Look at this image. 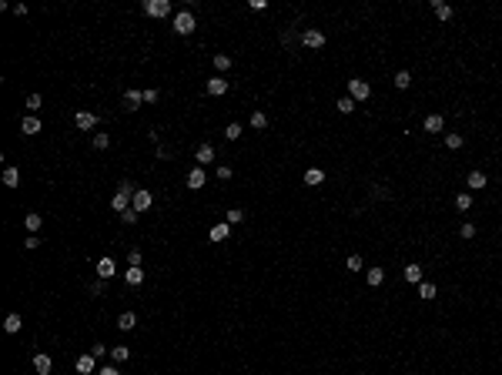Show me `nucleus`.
Returning a JSON list of instances; mask_svg holds the SVG:
<instances>
[{
	"instance_id": "nucleus-1",
	"label": "nucleus",
	"mask_w": 502,
	"mask_h": 375,
	"mask_svg": "<svg viewBox=\"0 0 502 375\" xmlns=\"http://www.w3.org/2000/svg\"><path fill=\"white\" fill-rule=\"evenodd\" d=\"M171 27H174V34H181V37H187V34H194L198 20H194V14H191V10H181V14H174V20H171Z\"/></svg>"
},
{
	"instance_id": "nucleus-2",
	"label": "nucleus",
	"mask_w": 502,
	"mask_h": 375,
	"mask_svg": "<svg viewBox=\"0 0 502 375\" xmlns=\"http://www.w3.org/2000/svg\"><path fill=\"white\" fill-rule=\"evenodd\" d=\"M144 14L148 17H171V0H144Z\"/></svg>"
},
{
	"instance_id": "nucleus-3",
	"label": "nucleus",
	"mask_w": 502,
	"mask_h": 375,
	"mask_svg": "<svg viewBox=\"0 0 502 375\" xmlns=\"http://www.w3.org/2000/svg\"><path fill=\"white\" fill-rule=\"evenodd\" d=\"M369 94H372L369 80H362V77H352V80H348V97H355V101H369Z\"/></svg>"
},
{
	"instance_id": "nucleus-4",
	"label": "nucleus",
	"mask_w": 502,
	"mask_h": 375,
	"mask_svg": "<svg viewBox=\"0 0 502 375\" xmlns=\"http://www.w3.org/2000/svg\"><path fill=\"white\" fill-rule=\"evenodd\" d=\"M151 205H154V194H151V191H144V188H137V191H134V198H131V208L141 214V211H148Z\"/></svg>"
},
{
	"instance_id": "nucleus-5",
	"label": "nucleus",
	"mask_w": 502,
	"mask_h": 375,
	"mask_svg": "<svg viewBox=\"0 0 502 375\" xmlns=\"http://www.w3.org/2000/svg\"><path fill=\"white\" fill-rule=\"evenodd\" d=\"M301 44H305L308 51H321V47H325V34L312 27V30H305V34H301Z\"/></svg>"
},
{
	"instance_id": "nucleus-6",
	"label": "nucleus",
	"mask_w": 502,
	"mask_h": 375,
	"mask_svg": "<svg viewBox=\"0 0 502 375\" xmlns=\"http://www.w3.org/2000/svg\"><path fill=\"white\" fill-rule=\"evenodd\" d=\"M74 124L80 128V131H91V128H97V114H94V111H77L74 114Z\"/></svg>"
},
{
	"instance_id": "nucleus-7",
	"label": "nucleus",
	"mask_w": 502,
	"mask_h": 375,
	"mask_svg": "<svg viewBox=\"0 0 502 375\" xmlns=\"http://www.w3.org/2000/svg\"><path fill=\"white\" fill-rule=\"evenodd\" d=\"M131 198H134V191H117V194L111 198V208L117 211V214H124V211H131V208H128Z\"/></svg>"
},
{
	"instance_id": "nucleus-8",
	"label": "nucleus",
	"mask_w": 502,
	"mask_h": 375,
	"mask_svg": "<svg viewBox=\"0 0 502 375\" xmlns=\"http://www.w3.org/2000/svg\"><path fill=\"white\" fill-rule=\"evenodd\" d=\"M228 87H231V84H228L224 77H211V80H208V94H211V97H221V94H228Z\"/></svg>"
},
{
	"instance_id": "nucleus-9",
	"label": "nucleus",
	"mask_w": 502,
	"mask_h": 375,
	"mask_svg": "<svg viewBox=\"0 0 502 375\" xmlns=\"http://www.w3.org/2000/svg\"><path fill=\"white\" fill-rule=\"evenodd\" d=\"M141 104H144V91H134V87H131V91L124 94V107H128V111H137Z\"/></svg>"
},
{
	"instance_id": "nucleus-10",
	"label": "nucleus",
	"mask_w": 502,
	"mask_h": 375,
	"mask_svg": "<svg viewBox=\"0 0 502 375\" xmlns=\"http://www.w3.org/2000/svg\"><path fill=\"white\" fill-rule=\"evenodd\" d=\"M205 185H208L205 168H194L191 174H187V188H191V191H198V188H205Z\"/></svg>"
},
{
	"instance_id": "nucleus-11",
	"label": "nucleus",
	"mask_w": 502,
	"mask_h": 375,
	"mask_svg": "<svg viewBox=\"0 0 502 375\" xmlns=\"http://www.w3.org/2000/svg\"><path fill=\"white\" fill-rule=\"evenodd\" d=\"M114 271H117L114 258H101V262H97V278H101V281H107V278L114 275Z\"/></svg>"
},
{
	"instance_id": "nucleus-12",
	"label": "nucleus",
	"mask_w": 502,
	"mask_h": 375,
	"mask_svg": "<svg viewBox=\"0 0 502 375\" xmlns=\"http://www.w3.org/2000/svg\"><path fill=\"white\" fill-rule=\"evenodd\" d=\"M422 128H425L428 134H439L442 128H446V121H442V114H428L425 121H422Z\"/></svg>"
},
{
	"instance_id": "nucleus-13",
	"label": "nucleus",
	"mask_w": 502,
	"mask_h": 375,
	"mask_svg": "<svg viewBox=\"0 0 502 375\" xmlns=\"http://www.w3.org/2000/svg\"><path fill=\"white\" fill-rule=\"evenodd\" d=\"M51 369H54V362H51V355H34V372L37 375H51Z\"/></svg>"
},
{
	"instance_id": "nucleus-14",
	"label": "nucleus",
	"mask_w": 502,
	"mask_h": 375,
	"mask_svg": "<svg viewBox=\"0 0 502 375\" xmlns=\"http://www.w3.org/2000/svg\"><path fill=\"white\" fill-rule=\"evenodd\" d=\"M305 185H308V188L325 185V171H321V168H308V171H305Z\"/></svg>"
},
{
	"instance_id": "nucleus-15",
	"label": "nucleus",
	"mask_w": 502,
	"mask_h": 375,
	"mask_svg": "<svg viewBox=\"0 0 502 375\" xmlns=\"http://www.w3.org/2000/svg\"><path fill=\"white\" fill-rule=\"evenodd\" d=\"M20 325H24V321H20V315H17V312H10V315L3 319V332H7V335H17Z\"/></svg>"
},
{
	"instance_id": "nucleus-16",
	"label": "nucleus",
	"mask_w": 502,
	"mask_h": 375,
	"mask_svg": "<svg viewBox=\"0 0 502 375\" xmlns=\"http://www.w3.org/2000/svg\"><path fill=\"white\" fill-rule=\"evenodd\" d=\"M194 161H198V164H208V161H214V148H211V144H198V151H194Z\"/></svg>"
},
{
	"instance_id": "nucleus-17",
	"label": "nucleus",
	"mask_w": 502,
	"mask_h": 375,
	"mask_svg": "<svg viewBox=\"0 0 502 375\" xmlns=\"http://www.w3.org/2000/svg\"><path fill=\"white\" fill-rule=\"evenodd\" d=\"M20 131H24V134H37V131H40V117H34V114H27V117L20 121Z\"/></svg>"
},
{
	"instance_id": "nucleus-18",
	"label": "nucleus",
	"mask_w": 502,
	"mask_h": 375,
	"mask_svg": "<svg viewBox=\"0 0 502 375\" xmlns=\"http://www.w3.org/2000/svg\"><path fill=\"white\" fill-rule=\"evenodd\" d=\"M405 281H412V285H422V265H405Z\"/></svg>"
},
{
	"instance_id": "nucleus-19",
	"label": "nucleus",
	"mask_w": 502,
	"mask_h": 375,
	"mask_svg": "<svg viewBox=\"0 0 502 375\" xmlns=\"http://www.w3.org/2000/svg\"><path fill=\"white\" fill-rule=\"evenodd\" d=\"M94 362H97V358H94L91 352H87V355H80V358H77V372H80V375H91L94 372Z\"/></svg>"
},
{
	"instance_id": "nucleus-20",
	"label": "nucleus",
	"mask_w": 502,
	"mask_h": 375,
	"mask_svg": "<svg viewBox=\"0 0 502 375\" xmlns=\"http://www.w3.org/2000/svg\"><path fill=\"white\" fill-rule=\"evenodd\" d=\"M134 325H137V315H134V312H124V315L117 319V328H121V332H131Z\"/></svg>"
},
{
	"instance_id": "nucleus-21",
	"label": "nucleus",
	"mask_w": 502,
	"mask_h": 375,
	"mask_svg": "<svg viewBox=\"0 0 502 375\" xmlns=\"http://www.w3.org/2000/svg\"><path fill=\"white\" fill-rule=\"evenodd\" d=\"M432 7H435V17L439 20H452V7L442 3V0H432Z\"/></svg>"
},
{
	"instance_id": "nucleus-22",
	"label": "nucleus",
	"mask_w": 502,
	"mask_h": 375,
	"mask_svg": "<svg viewBox=\"0 0 502 375\" xmlns=\"http://www.w3.org/2000/svg\"><path fill=\"white\" fill-rule=\"evenodd\" d=\"M465 185H469V188H476V191H479V188H485V174H482V171H469V178H465Z\"/></svg>"
},
{
	"instance_id": "nucleus-23",
	"label": "nucleus",
	"mask_w": 502,
	"mask_h": 375,
	"mask_svg": "<svg viewBox=\"0 0 502 375\" xmlns=\"http://www.w3.org/2000/svg\"><path fill=\"white\" fill-rule=\"evenodd\" d=\"M24 225H27V231H30V235H34V231H40V225H44V218H40L37 211H30V214L24 218Z\"/></svg>"
},
{
	"instance_id": "nucleus-24",
	"label": "nucleus",
	"mask_w": 502,
	"mask_h": 375,
	"mask_svg": "<svg viewBox=\"0 0 502 375\" xmlns=\"http://www.w3.org/2000/svg\"><path fill=\"white\" fill-rule=\"evenodd\" d=\"M3 185H7V188H17L20 185V171L17 168H3Z\"/></svg>"
},
{
	"instance_id": "nucleus-25",
	"label": "nucleus",
	"mask_w": 502,
	"mask_h": 375,
	"mask_svg": "<svg viewBox=\"0 0 502 375\" xmlns=\"http://www.w3.org/2000/svg\"><path fill=\"white\" fill-rule=\"evenodd\" d=\"M355 107H358V101H355V97H348V94H345V97H338V111H342V114H352Z\"/></svg>"
},
{
	"instance_id": "nucleus-26",
	"label": "nucleus",
	"mask_w": 502,
	"mask_h": 375,
	"mask_svg": "<svg viewBox=\"0 0 502 375\" xmlns=\"http://www.w3.org/2000/svg\"><path fill=\"white\" fill-rule=\"evenodd\" d=\"M419 295H422V298H425V301H432V298H435V295H439V288H435L432 281H422V285H419Z\"/></svg>"
},
{
	"instance_id": "nucleus-27",
	"label": "nucleus",
	"mask_w": 502,
	"mask_h": 375,
	"mask_svg": "<svg viewBox=\"0 0 502 375\" xmlns=\"http://www.w3.org/2000/svg\"><path fill=\"white\" fill-rule=\"evenodd\" d=\"M241 221H244V211H241V208H231V211L224 214V225H241Z\"/></svg>"
},
{
	"instance_id": "nucleus-28",
	"label": "nucleus",
	"mask_w": 502,
	"mask_h": 375,
	"mask_svg": "<svg viewBox=\"0 0 502 375\" xmlns=\"http://www.w3.org/2000/svg\"><path fill=\"white\" fill-rule=\"evenodd\" d=\"M228 231H231V225H214V228H211V241H224Z\"/></svg>"
},
{
	"instance_id": "nucleus-29",
	"label": "nucleus",
	"mask_w": 502,
	"mask_h": 375,
	"mask_svg": "<svg viewBox=\"0 0 502 375\" xmlns=\"http://www.w3.org/2000/svg\"><path fill=\"white\" fill-rule=\"evenodd\" d=\"M382 281H385V271H382V268H369V285H372V288H378Z\"/></svg>"
},
{
	"instance_id": "nucleus-30",
	"label": "nucleus",
	"mask_w": 502,
	"mask_h": 375,
	"mask_svg": "<svg viewBox=\"0 0 502 375\" xmlns=\"http://www.w3.org/2000/svg\"><path fill=\"white\" fill-rule=\"evenodd\" d=\"M111 358H114V362H128L131 348H128V345H117V348H111Z\"/></svg>"
},
{
	"instance_id": "nucleus-31",
	"label": "nucleus",
	"mask_w": 502,
	"mask_h": 375,
	"mask_svg": "<svg viewBox=\"0 0 502 375\" xmlns=\"http://www.w3.org/2000/svg\"><path fill=\"white\" fill-rule=\"evenodd\" d=\"M409 84H412V74H409V71H398V74H395V87H398V91H405Z\"/></svg>"
},
{
	"instance_id": "nucleus-32",
	"label": "nucleus",
	"mask_w": 502,
	"mask_h": 375,
	"mask_svg": "<svg viewBox=\"0 0 502 375\" xmlns=\"http://www.w3.org/2000/svg\"><path fill=\"white\" fill-rule=\"evenodd\" d=\"M465 141H462V134H446V148L449 151H459Z\"/></svg>"
},
{
	"instance_id": "nucleus-33",
	"label": "nucleus",
	"mask_w": 502,
	"mask_h": 375,
	"mask_svg": "<svg viewBox=\"0 0 502 375\" xmlns=\"http://www.w3.org/2000/svg\"><path fill=\"white\" fill-rule=\"evenodd\" d=\"M141 281H144V271H141V268H128V285H134V288H137Z\"/></svg>"
},
{
	"instance_id": "nucleus-34",
	"label": "nucleus",
	"mask_w": 502,
	"mask_h": 375,
	"mask_svg": "<svg viewBox=\"0 0 502 375\" xmlns=\"http://www.w3.org/2000/svg\"><path fill=\"white\" fill-rule=\"evenodd\" d=\"M345 268H348V271H362V268H365V262H362V255H348V262H345Z\"/></svg>"
},
{
	"instance_id": "nucleus-35",
	"label": "nucleus",
	"mask_w": 502,
	"mask_h": 375,
	"mask_svg": "<svg viewBox=\"0 0 502 375\" xmlns=\"http://www.w3.org/2000/svg\"><path fill=\"white\" fill-rule=\"evenodd\" d=\"M224 137H228V141H235V137H241V124H238V121H231V124L224 128Z\"/></svg>"
},
{
	"instance_id": "nucleus-36",
	"label": "nucleus",
	"mask_w": 502,
	"mask_h": 375,
	"mask_svg": "<svg viewBox=\"0 0 502 375\" xmlns=\"http://www.w3.org/2000/svg\"><path fill=\"white\" fill-rule=\"evenodd\" d=\"M231 64H235V60H231L228 54H214V67H218V71H228Z\"/></svg>"
},
{
	"instance_id": "nucleus-37",
	"label": "nucleus",
	"mask_w": 502,
	"mask_h": 375,
	"mask_svg": "<svg viewBox=\"0 0 502 375\" xmlns=\"http://www.w3.org/2000/svg\"><path fill=\"white\" fill-rule=\"evenodd\" d=\"M251 128H258V131H261V128H268V117H264V111H255V114H251Z\"/></svg>"
},
{
	"instance_id": "nucleus-38",
	"label": "nucleus",
	"mask_w": 502,
	"mask_h": 375,
	"mask_svg": "<svg viewBox=\"0 0 502 375\" xmlns=\"http://www.w3.org/2000/svg\"><path fill=\"white\" fill-rule=\"evenodd\" d=\"M455 208H459V211H469V208H472V194H459V198H455Z\"/></svg>"
},
{
	"instance_id": "nucleus-39",
	"label": "nucleus",
	"mask_w": 502,
	"mask_h": 375,
	"mask_svg": "<svg viewBox=\"0 0 502 375\" xmlns=\"http://www.w3.org/2000/svg\"><path fill=\"white\" fill-rule=\"evenodd\" d=\"M107 144H111V137H107V134H94V148H97V151H104Z\"/></svg>"
},
{
	"instance_id": "nucleus-40",
	"label": "nucleus",
	"mask_w": 502,
	"mask_h": 375,
	"mask_svg": "<svg viewBox=\"0 0 502 375\" xmlns=\"http://www.w3.org/2000/svg\"><path fill=\"white\" fill-rule=\"evenodd\" d=\"M128 262H131V268H137V265H141V248H131V251H128Z\"/></svg>"
},
{
	"instance_id": "nucleus-41",
	"label": "nucleus",
	"mask_w": 502,
	"mask_h": 375,
	"mask_svg": "<svg viewBox=\"0 0 502 375\" xmlns=\"http://www.w3.org/2000/svg\"><path fill=\"white\" fill-rule=\"evenodd\" d=\"M107 352H111V348H107V345H101V342H97V345H91V355L94 358H104Z\"/></svg>"
},
{
	"instance_id": "nucleus-42",
	"label": "nucleus",
	"mask_w": 502,
	"mask_h": 375,
	"mask_svg": "<svg viewBox=\"0 0 502 375\" xmlns=\"http://www.w3.org/2000/svg\"><path fill=\"white\" fill-rule=\"evenodd\" d=\"M459 235H462V238H476V225H472V221H465V225L459 228Z\"/></svg>"
},
{
	"instance_id": "nucleus-43",
	"label": "nucleus",
	"mask_w": 502,
	"mask_h": 375,
	"mask_svg": "<svg viewBox=\"0 0 502 375\" xmlns=\"http://www.w3.org/2000/svg\"><path fill=\"white\" fill-rule=\"evenodd\" d=\"M27 111H40V94H30L27 97Z\"/></svg>"
},
{
	"instance_id": "nucleus-44",
	"label": "nucleus",
	"mask_w": 502,
	"mask_h": 375,
	"mask_svg": "<svg viewBox=\"0 0 502 375\" xmlns=\"http://www.w3.org/2000/svg\"><path fill=\"white\" fill-rule=\"evenodd\" d=\"M121 221H124V225H134V221H137V211H134V208H131V211H124V214H121Z\"/></svg>"
},
{
	"instance_id": "nucleus-45",
	"label": "nucleus",
	"mask_w": 502,
	"mask_h": 375,
	"mask_svg": "<svg viewBox=\"0 0 502 375\" xmlns=\"http://www.w3.org/2000/svg\"><path fill=\"white\" fill-rule=\"evenodd\" d=\"M281 44H295V30H291V27L281 30Z\"/></svg>"
},
{
	"instance_id": "nucleus-46",
	"label": "nucleus",
	"mask_w": 502,
	"mask_h": 375,
	"mask_svg": "<svg viewBox=\"0 0 502 375\" xmlns=\"http://www.w3.org/2000/svg\"><path fill=\"white\" fill-rule=\"evenodd\" d=\"M158 97H161V94H158V91H154V87H151V91H144V104H154Z\"/></svg>"
},
{
	"instance_id": "nucleus-47",
	"label": "nucleus",
	"mask_w": 502,
	"mask_h": 375,
	"mask_svg": "<svg viewBox=\"0 0 502 375\" xmlns=\"http://www.w3.org/2000/svg\"><path fill=\"white\" fill-rule=\"evenodd\" d=\"M37 244H40V238H37V235H27V241H24V248H37Z\"/></svg>"
},
{
	"instance_id": "nucleus-48",
	"label": "nucleus",
	"mask_w": 502,
	"mask_h": 375,
	"mask_svg": "<svg viewBox=\"0 0 502 375\" xmlns=\"http://www.w3.org/2000/svg\"><path fill=\"white\" fill-rule=\"evenodd\" d=\"M218 178H221V181H228V178H231V168H228V164H221V168H218Z\"/></svg>"
},
{
	"instance_id": "nucleus-49",
	"label": "nucleus",
	"mask_w": 502,
	"mask_h": 375,
	"mask_svg": "<svg viewBox=\"0 0 502 375\" xmlns=\"http://www.w3.org/2000/svg\"><path fill=\"white\" fill-rule=\"evenodd\" d=\"M248 7H251V10H268V3H264V0H251Z\"/></svg>"
},
{
	"instance_id": "nucleus-50",
	"label": "nucleus",
	"mask_w": 502,
	"mask_h": 375,
	"mask_svg": "<svg viewBox=\"0 0 502 375\" xmlns=\"http://www.w3.org/2000/svg\"><path fill=\"white\" fill-rule=\"evenodd\" d=\"M91 295H104V281H94V285H91Z\"/></svg>"
},
{
	"instance_id": "nucleus-51",
	"label": "nucleus",
	"mask_w": 502,
	"mask_h": 375,
	"mask_svg": "<svg viewBox=\"0 0 502 375\" xmlns=\"http://www.w3.org/2000/svg\"><path fill=\"white\" fill-rule=\"evenodd\" d=\"M101 375H121V372H117L114 365H101Z\"/></svg>"
}]
</instances>
